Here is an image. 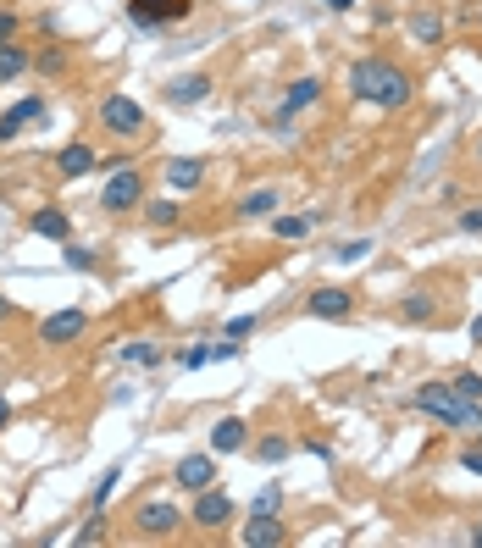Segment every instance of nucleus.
Masks as SVG:
<instances>
[{"label":"nucleus","mask_w":482,"mask_h":548,"mask_svg":"<svg viewBox=\"0 0 482 548\" xmlns=\"http://www.w3.org/2000/svg\"><path fill=\"white\" fill-rule=\"evenodd\" d=\"M84 333H89V310L84 305H67V310H56V316H45V322H39V338H45L50 349L78 344Z\"/></svg>","instance_id":"obj_5"},{"label":"nucleus","mask_w":482,"mask_h":548,"mask_svg":"<svg viewBox=\"0 0 482 548\" xmlns=\"http://www.w3.org/2000/svg\"><path fill=\"white\" fill-rule=\"evenodd\" d=\"M122 360H128V366H161V344L133 338V344H122Z\"/></svg>","instance_id":"obj_24"},{"label":"nucleus","mask_w":482,"mask_h":548,"mask_svg":"<svg viewBox=\"0 0 482 548\" xmlns=\"http://www.w3.org/2000/svg\"><path fill=\"white\" fill-rule=\"evenodd\" d=\"M278 504H283L278 488H261V493H255V510H261V515H278Z\"/></svg>","instance_id":"obj_31"},{"label":"nucleus","mask_w":482,"mask_h":548,"mask_svg":"<svg viewBox=\"0 0 482 548\" xmlns=\"http://www.w3.org/2000/svg\"><path fill=\"white\" fill-rule=\"evenodd\" d=\"M117 471H106V477H100V488H95V510H106V499H111V493H117Z\"/></svg>","instance_id":"obj_33"},{"label":"nucleus","mask_w":482,"mask_h":548,"mask_svg":"<svg viewBox=\"0 0 482 548\" xmlns=\"http://www.w3.org/2000/svg\"><path fill=\"white\" fill-rule=\"evenodd\" d=\"M205 95H211V78H205V72H178V78L167 84L172 106H200Z\"/></svg>","instance_id":"obj_16"},{"label":"nucleus","mask_w":482,"mask_h":548,"mask_svg":"<svg viewBox=\"0 0 482 548\" xmlns=\"http://www.w3.org/2000/svg\"><path fill=\"white\" fill-rule=\"evenodd\" d=\"M449 388H455L460 399H482V377H477V371H455V377H449Z\"/></svg>","instance_id":"obj_26"},{"label":"nucleus","mask_w":482,"mask_h":548,"mask_svg":"<svg viewBox=\"0 0 482 548\" xmlns=\"http://www.w3.org/2000/svg\"><path fill=\"white\" fill-rule=\"evenodd\" d=\"M211 360H239V338H222V344H211Z\"/></svg>","instance_id":"obj_35"},{"label":"nucleus","mask_w":482,"mask_h":548,"mask_svg":"<svg viewBox=\"0 0 482 548\" xmlns=\"http://www.w3.org/2000/svg\"><path fill=\"white\" fill-rule=\"evenodd\" d=\"M189 12H194V0H128V17H133V23H145V28L183 23Z\"/></svg>","instance_id":"obj_8"},{"label":"nucleus","mask_w":482,"mask_h":548,"mask_svg":"<svg viewBox=\"0 0 482 548\" xmlns=\"http://www.w3.org/2000/svg\"><path fill=\"white\" fill-rule=\"evenodd\" d=\"M278 211V189H250L239 205H233V216H244V222H261V216Z\"/></svg>","instance_id":"obj_19"},{"label":"nucleus","mask_w":482,"mask_h":548,"mask_svg":"<svg viewBox=\"0 0 482 548\" xmlns=\"http://www.w3.org/2000/svg\"><path fill=\"white\" fill-rule=\"evenodd\" d=\"M100 205H106L111 216L139 211V205H145V172L128 167V161H117V167H111V178H106V189H100Z\"/></svg>","instance_id":"obj_3"},{"label":"nucleus","mask_w":482,"mask_h":548,"mask_svg":"<svg viewBox=\"0 0 482 548\" xmlns=\"http://www.w3.org/2000/svg\"><path fill=\"white\" fill-rule=\"evenodd\" d=\"M366 255H372V239H355V244H344V250H338V261H366Z\"/></svg>","instance_id":"obj_30"},{"label":"nucleus","mask_w":482,"mask_h":548,"mask_svg":"<svg viewBox=\"0 0 482 548\" xmlns=\"http://www.w3.org/2000/svg\"><path fill=\"white\" fill-rule=\"evenodd\" d=\"M34 67L45 72V78H56V72L67 67V50H56V45H50V50H39V61H34Z\"/></svg>","instance_id":"obj_28"},{"label":"nucleus","mask_w":482,"mask_h":548,"mask_svg":"<svg viewBox=\"0 0 482 548\" xmlns=\"http://www.w3.org/2000/svg\"><path fill=\"white\" fill-rule=\"evenodd\" d=\"M133 526H139V532L145 537H178V526H183V510L178 504H167V499H156V504H145V510L133 515Z\"/></svg>","instance_id":"obj_7"},{"label":"nucleus","mask_w":482,"mask_h":548,"mask_svg":"<svg viewBox=\"0 0 482 548\" xmlns=\"http://www.w3.org/2000/svg\"><path fill=\"white\" fill-rule=\"evenodd\" d=\"M410 34H416V45H438V39H444V17H438V12H416V17H410Z\"/></svg>","instance_id":"obj_23"},{"label":"nucleus","mask_w":482,"mask_h":548,"mask_svg":"<svg viewBox=\"0 0 482 548\" xmlns=\"http://www.w3.org/2000/svg\"><path fill=\"white\" fill-rule=\"evenodd\" d=\"M205 183V161L200 155H172L167 161V189L172 194H194Z\"/></svg>","instance_id":"obj_12"},{"label":"nucleus","mask_w":482,"mask_h":548,"mask_svg":"<svg viewBox=\"0 0 482 548\" xmlns=\"http://www.w3.org/2000/svg\"><path fill=\"white\" fill-rule=\"evenodd\" d=\"M189 521H194V526H211V532H217V526L233 521V499L217 488V482H211V488L194 493V515H189Z\"/></svg>","instance_id":"obj_9"},{"label":"nucleus","mask_w":482,"mask_h":548,"mask_svg":"<svg viewBox=\"0 0 482 548\" xmlns=\"http://www.w3.org/2000/svg\"><path fill=\"white\" fill-rule=\"evenodd\" d=\"M145 106H139V100L133 95H106L100 100V128L111 133V139H139V133H145Z\"/></svg>","instance_id":"obj_4"},{"label":"nucleus","mask_w":482,"mask_h":548,"mask_svg":"<svg viewBox=\"0 0 482 548\" xmlns=\"http://www.w3.org/2000/svg\"><path fill=\"white\" fill-rule=\"evenodd\" d=\"M316 100H322V78H294V84H289V95H283V117H278V128H289V117H294V111L316 106Z\"/></svg>","instance_id":"obj_17"},{"label":"nucleus","mask_w":482,"mask_h":548,"mask_svg":"<svg viewBox=\"0 0 482 548\" xmlns=\"http://www.w3.org/2000/svg\"><path fill=\"white\" fill-rule=\"evenodd\" d=\"M244 438H250V427H244L239 416L217 421V427H211V454H239V449H244Z\"/></svg>","instance_id":"obj_18"},{"label":"nucleus","mask_w":482,"mask_h":548,"mask_svg":"<svg viewBox=\"0 0 482 548\" xmlns=\"http://www.w3.org/2000/svg\"><path fill=\"white\" fill-rule=\"evenodd\" d=\"M255 333V316H233L228 322V338H250Z\"/></svg>","instance_id":"obj_36"},{"label":"nucleus","mask_w":482,"mask_h":548,"mask_svg":"<svg viewBox=\"0 0 482 548\" xmlns=\"http://www.w3.org/2000/svg\"><path fill=\"white\" fill-rule=\"evenodd\" d=\"M460 465H466L471 477H482V443H477V449H466V454H460Z\"/></svg>","instance_id":"obj_37"},{"label":"nucleus","mask_w":482,"mask_h":548,"mask_svg":"<svg viewBox=\"0 0 482 548\" xmlns=\"http://www.w3.org/2000/svg\"><path fill=\"white\" fill-rule=\"evenodd\" d=\"M477 161H482V139H477Z\"/></svg>","instance_id":"obj_44"},{"label":"nucleus","mask_w":482,"mask_h":548,"mask_svg":"<svg viewBox=\"0 0 482 548\" xmlns=\"http://www.w3.org/2000/svg\"><path fill=\"white\" fill-rule=\"evenodd\" d=\"M455 222H460V233H482V205H466Z\"/></svg>","instance_id":"obj_32"},{"label":"nucleus","mask_w":482,"mask_h":548,"mask_svg":"<svg viewBox=\"0 0 482 548\" xmlns=\"http://www.w3.org/2000/svg\"><path fill=\"white\" fill-rule=\"evenodd\" d=\"M150 222H156V227H172V222H178V205H172V200H156V205H150Z\"/></svg>","instance_id":"obj_29"},{"label":"nucleus","mask_w":482,"mask_h":548,"mask_svg":"<svg viewBox=\"0 0 482 548\" xmlns=\"http://www.w3.org/2000/svg\"><path fill=\"white\" fill-rule=\"evenodd\" d=\"M410 405L427 421H438V427H482V399H460L449 382H422L410 394Z\"/></svg>","instance_id":"obj_2"},{"label":"nucleus","mask_w":482,"mask_h":548,"mask_svg":"<svg viewBox=\"0 0 482 548\" xmlns=\"http://www.w3.org/2000/svg\"><path fill=\"white\" fill-rule=\"evenodd\" d=\"M471 344H482V316H477V322H471Z\"/></svg>","instance_id":"obj_40"},{"label":"nucleus","mask_w":482,"mask_h":548,"mask_svg":"<svg viewBox=\"0 0 482 548\" xmlns=\"http://www.w3.org/2000/svg\"><path fill=\"white\" fill-rule=\"evenodd\" d=\"M183 366L189 371H200V366H211V344H194L189 355H183Z\"/></svg>","instance_id":"obj_34"},{"label":"nucleus","mask_w":482,"mask_h":548,"mask_svg":"<svg viewBox=\"0 0 482 548\" xmlns=\"http://www.w3.org/2000/svg\"><path fill=\"white\" fill-rule=\"evenodd\" d=\"M471 543H482V526H477V532H471Z\"/></svg>","instance_id":"obj_43"},{"label":"nucleus","mask_w":482,"mask_h":548,"mask_svg":"<svg viewBox=\"0 0 482 548\" xmlns=\"http://www.w3.org/2000/svg\"><path fill=\"white\" fill-rule=\"evenodd\" d=\"M289 449H294L289 438H266L261 449H255V460H261V465H283V460H289Z\"/></svg>","instance_id":"obj_25"},{"label":"nucleus","mask_w":482,"mask_h":548,"mask_svg":"<svg viewBox=\"0 0 482 548\" xmlns=\"http://www.w3.org/2000/svg\"><path fill=\"white\" fill-rule=\"evenodd\" d=\"M39 117H45V95H23L17 106H6L0 111V144H12L17 133H23L28 122H39Z\"/></svg>","instance_id":"obj_10"},{"label":"nucleus","mask_w":482,"mask_h":548,"mask_svg":"<svg viewBox=\"0 0 482 548\" xmlns=\"http://www.w3.org/2000/svg\"><path fill=\"white\" fill-rule=\"evenodd\" d=\"M28 227H34L39 239H56V244H67V239H73V216L61 211V205H39V211L28 216Z\"/></svg>","instance_id":"obj_14"},{"label":"nucleus","mask_w":482,"mask_h":548,"mask_svg":"<svg viewBox=\"0 0 482 548\" xmlns=\"http://www.w3.org/2000/svg\"><path fill=\"white\" fill-rule=\"evenodd\" d=\"M28 67H34V61H28V50H23V45H12V39H0V84L23 78Z\"/></svg>","instance_id":"obj_20"},{"label":"nucleus","mask_w":482,"mask_h":548,"mask_svg":"<svg viewBox=\"0 0 482 548\" xmlns=\"http://www.w3.org/2000/svg\"><path fill=\"white\" fill-rule=\"evenodd\" d=\"M95 161H100L95 144H89V139H73L67 150L56 155V172H61V178H84V172H95Z\"/></svg>","instance_id":"obj_15"},{"label":"nucleus","mask_w":482,"mask_h":548,"mask_svg":"<svg viewBox=\"0 0 482 548\" xmlns=\"http://www.w3.org/2000/svg\"><path fill=\"white\" fill-rule=\"evenodd\" d=\"M399 316L422 327V322H433V316H438V299L433 294H405V299H399Z\"/></svg>","instance_id":"obj_22"},{"label":"nucleus","mask_w":482,"mask_h":548,"mask_svg":"<svg viewBox=\"0 0 482 548\" xmlns=\"http://www.w3.org/2000/svg\"><path fill=\"white\" fill-rule=\"evenodd\" d=\"M266 222H272V233H278V239H311V227H316V216L305 211V216H266Z\"/></svg>","instance_id":"obj_21"},{"label":"nucleus","mask_w":482,"mask_h":548,"mask_svg":"<svg viewBox=\"0 0 482 548\" xmlns=\"http://www.w3.org/2000/svg\"><path fill=\"white\" fill-rule=\"evenodd\" d=\"M327 6H333V12H350V6H355V0H327Z\"/></svg>","instance_id":"obj_41"},{"label":"nucleus","mask_w":482,"mask_h":548,"mask_svg":"<svg viewBox=\"0 0 482 548\" xmlns=\"http://www.w3.org/2000/svg\"><path fill=\"white\" fill-rule=\"evenodd\" d=\"M217 482V460L211 454H183L178 460V488L183 493H200V488H211Z\"/></svg>","instance_id":"obj_13"},{"label":"nucleus","mask_w":482,"mask_h":548,"mask_svg":"<svg viewBox=\"0 0 482 548\" xmlns=\"http://www.w3.org/2000/svg\"><path fill=\"white\" fill-rule=\"evenodd\" d=\"M6 421H12V405H6V399H0V427H6Z\"/></svg>","instance_id":"obj_42"},{"label":"nucleus","mask_w":482,"mask_h":548,"mask_svg":"<svg viewBox=\"0 0 482 548\" xmlns=\"http://www.w3.org/2000/svg\"><path fill=\"white\" fill-rule=\"evenodd\" d=\"M350 95L377 111H399L416 95V78L388 56H361V61H350Z\"/></svg>","instance_id":"obj_1"},{"label":"nucleus","mask_w":482,"mask_h":548,"mask_svg":"<svg viewBox=\"0 0 482 548\" xmlns=\"http://www.w3.org/2000/svg\"><path fill=\"white\" fill-rule=\"evenodd\" d=\"M12 310H17V305H12V299H6V294H0V322H6V316H12Z\"/></svg>","instance_id":"obj_39"},{"label":"nucleus","mask_w":482,"mask_h":548,"mask_svg":"<svg viewBox=\"0 0 482 548\" xmlns=\"http://www.w3.org/2000/svg\"><path fill=\"white\" fill-rule=\"evenodd\" d=\"M61 261L73 266V272H95V250H84V244H73V239H67V255H61Z\"/></svg>","instance_id":"obj_27"},{"label":"nucleus","mask_w":482,"mask_h":548,"mask_svg":"<svg viewBox=\"0 0 482 548\" xmlns=\"http://www.w3.org/2000/svg\"><path fill=\"white\" fill-rule=\"evenodd\" d=\"M305 310H311L316 322H350L355 294L350 288H311V294H305Z\"/></svg>","instance_id":"obj_6"},{"label":"nucleus","mask_w":482,"mask_h":548,"mask_svg":"<svg viewBox=\"0 0 482 548\" xmlns=\"http://www.w3.org/2000/svg\"><path fill=\"white\" fill-rule=\"evenodd\" d=\"M17 34V12H6V6H0V39H12Z\"/></svg>","instance_id":"obj_38"},{"label":"nucleus","mask_w":482,"mask_h":548,"mask_svg":"<svg viewBox=\"0 0 482 548\" xmlns=\"http://www.w3.org/2000/svg\"><path fill=\"white\" fill-rule=\"evenodd\" d=\"M239 543H244V548H278V543H289V532H283L278 515H261V510H255L250 526L239 532Z\"/></svg>","instance_id":"obj_11"}]
</instances>
